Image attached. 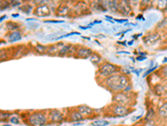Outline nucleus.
I'll return each instance as SVG.
<instances>
[{
	"label": "nucleus",
	"instance_id": "29",
	"mask_svg": "<svg viewBox=\"0 0 167 126\" xmlns=\"http://www.w3.org/2000/svg\"><path fill=\"white\" fill-rule=\"evenodd\" d=\"M161 73L162 76L165 77V78H167V66H165L163 67L161 69Z\"/></svg>",
	"mask_w": 167,
	"mask_h": 126
},
{
	"label": "nucleus",
	"instance_id": "35",
	"mask_svg": "<svg viewBox=\"0 0 167 126\" xmlns=\"http://www.w3.org/2000/svg\"><path fill=\"white\" fill-rule=\"evenodd\" d=\"M121 53H124V54H130L129 51H119L118 54H121Z\"/></svg>",
	"mask_w": 167,
	"mask_h": 126
},
{
	"label": "nucleus",
	"instance_id": "13",
	"mask_svg": "<svg viewBox=\"0 0 167 126\" xmlns=\"http://www.w3.org/2000/svg\"><path fill=\"white\" fill-rule=\"evenodd\" d=\"M143 42L146 45H153L156 42L161 40V35H159L158 33H155V34H148L145 36L143 37Z\"/></svg>",
	"mask_w": 167,
	"mask_h": 126
},
{
	"label": "nucleus",
	"instance_id": "5",
	"mask_svg": "<svg viewBox=\"0 0 167 126\" xmlns=\"http://www.w3.org/2000/svg\"><path fill=\"white\" fill-rule=\"evenodd\" d=\"M136 96L133 95V93H124V92H120L117 93L113 94L112 97V103H120L122 105L127 106L132 108V106L136 104Z\"/></svg>",
	"mask_w": 167,
	"mask_h": 126
},
{
	"label": "nucleus",
	"instance_id": "12",
	"mask_svg": "<svg viewBox=\"0 0 167 126\" xmlns=\"http://www.w3.org/2000/svg\"><path fill=\"white\" fill-rule=\"evenodd\" d=\"M118 12L124 15H130L131 13V7L130 2L128 1H121L119 2Z\"/></svg>",
	"mask_w": 167,
	"mask_h": 126
},
{
	"label": "nucleus",
	"instance_id": "39",
	"mask_svg": "<svg viewBox=\"0 0 167 126\" xmlns=\"http://www.w3.org/2000/svg\"><path fill=\"white\" fill-rule=\"evenodd\" d=\"M141 18H142V15H140L138 17H136V20H141Z\"/></svg>",
	"mask_w": 167,
	"mask_h": 126
},
{
	"label": "nucleus",
	"instance_id": "20",
	"mask_svg": "<svg viewBox=\"0 0 167 126\" xmlns=\"http://www.w3.org/2000/svg\"><path fill=\"white\" fill-rule=\"evenodd\" d=\"M14 115V113L13 112L9 111H1V114H0V120L2 123L3 122H9V119L10 118Z\"/></svg>",
	"mask_w": 167,
	"mask_h": 126
},
{
	"label": "nucleus",
	"instance_id": "34",
	"mask_svg": "<svg viewBox=\"0 0 167 126\" xmlns=\"http://www.w3.org/2000/svg\"><path fill=\"white\" fill-rule=\"evenodd\" d=\"M142 71H143L142 69H134V70H132V72H135V73H136L137 76H139V75H140V73H141Z\"/></svg>",
	"mask_w": 167,
	"mask_h": 126
},
{
	"label": "nucleus",
	"instance_id": "2",
	"mask_svg": "<svg viewBox=\"0 0 167 126\" xmlns=\"http://www.w3.org/2000/svg\"><path fill=\"white\" fill-rule=\"evenodd\" d=\"M48 110H32L23 112L20 118L28 126H43L48 124Z\"/></svg>",
	"mask_w": 167,
	"mask_h": 126
},
{
	"label": "nucleus",
	"instance_id": "36",
	"mask_svg": "<svg viewBox=\"0 0 167 126\" xmlns=\"http://www.w3.org/2000/svg\"><path fill=\"white\" fill-rule=\"evenodd\" d=\"M18 16H19V15H18V14H13V15H12V17H14V18L18 17Z\"/></svg>",
	"mask_w": 167,
	"mask_h": 126
},
{
	"label": "nucleus",
	"instance_id": "27",
	"mask_svg": "<svg viewBox=\"0 0 167 126\" xmlns=\"http://www.w3.org/2000/svg\"><path fill=\"white\" fill-rule=\"evenodd\" d=\"M80 35V33L77 32V31H73V32L68 33V34H66V35H61V36H59V37H57V38L55 39V40H57V41H59V40H60V39L66 38V37H69V36H71V35Z\"/></svg>",
	"mask_w": 167,
	"mask_h": 126
},
{
	"label": "nucleus",
	"instance_id": "31",
	"mask_svg": "<svg viewBox=\"0 0 167 126\" xmlns=\"http://www.w3.org/2000/svg\"><path fill=\"white\" fill-rule=\"evenodd\" d=\"M131 90H132V85H131V84H129V85L127 86L126 88H124V91L123 92H124V93H130V92H131Z\"/></svg>",
	"mask_w": 167,
	"mask_h": 126
},
{
	"label": "nucleus",
	"instance_id": "9",
	"mask_svg": "<svg viewBox=\"0 0 167 126\" xmlns=\"http://www.w3.org/2000/svg\"><path fill=\"white\" fill-rule=\"evenodd\" d=\"M94 51L92 49L83 46H78L73 57L75 59H88L91 57Z\"/></svg>",
	"mask_w": 167,
	"mask_h": 126
},
{
	"label": "nucleus",
	"instance_id": "17",
	"mask_svg": "<svg viewBox=\"0 0 167 126\" xmlns=\"http://www.w3.org/2000/svg\"><path fill=\"white\" fill-rule=\"evenodd\" d=\"M158 116L161 119H167V102L164 103L158 109Z\"/></svg>",
	"mask_w": 167,
	"mask_h": 126
},
{
	"label": "nucleus",
	"instance_id": "28",
	"mask_svg": "<svg viewBox=\"0 0 167 126\" xmlns=\"http://www.w3.org/2000/svg\"><path fill=\"white\" fill-rule=\"evenodd\" d=\"M157 68H158V64L156 65V66H155L154 67L150 68V69H148V70H147L146 72H145L144 75H143V77H145V76H148V75H150V73H152L153 72H154V71H156V69H157Z\"/></svg>",
	"mask_w": 167,
	"mask_h": 126
},
{
	"label": "nucleus",
	"instance_id": "32",
	"mask_svg": "<svg viewBox=\"0 0 167 126\" xmlns=\"http://www.w3.org/2000/svg\"><path fill=\"white\" fill-rule=\"evenodd\" d=\"M146 59H147L146 56H136V61H138V62H142V61H145V60H146Z\"/></svg>",
	"mask_w": 167,
	"mask_h": 126
},
{
	"label": "nucleus",
	"instance_id": "11",
	"mask_svg": "<svg viewBox=\"0 0 167 126\" xmlns=\"http://www.w3.org/2000/svg\"><path fill=\"white\" fill-rule=\"evenodd\" d=\"M63 46V42H57L55 44H51L48 46V50L46 55L51 56H58L60 48Z\"/></svg>",
	"mask_w": 167,
	"mask_h": 126
},
{
	"label": "nucleus",
	"instance_id": "16",
	"mask_svg": "<svg viewBox=\"0 0 167 126\" xmlns=\"http://www.w3.org/2000/svg\"><path fill=\"white\" fill-rule=\"evenodd\" d=\"M5 26L9 29V32H11V31H15V30H19L21 24L18 22H14V21H7Z\"/></svg>",
	"mask_w": 167,
	"mask_h": 126
},
{
	"label": "nucleus",
	"instance_id": "10",
	"mask_svg": "<svg viewBox=\"0 0 167 126\" xmlns=\"http://www.w3.org/2000/svg\"><path fill=\"white\" fill-rule=\"evenodd\" d=\"M33 14L39 18L48 17L51 15V10L47 4H43V5L36 6L35 8H34Z\"/></svg>",
	"mask_w": 167,
	"mask_h": 126
},
{
	"label": "nucleus",
	"instance_id": "37",
	"mask_svg": "<svg viewBox=\"0 0 167 126\" xmlns=\"http://www.w3.org/2000/svg\"><path fill=\"white\" fill-rule=\"evenodd\" d=\"M6 17H7L6 15H3V16H2V17H1V19H0V20H1V22H2V21H3V20H4V19H5Z\"/></svg>",
	"mask_w": 167,
	"mask_h": 126
},
{
	"label": "nucleus",
	"instance_id": "14",
	"mask_svg": "<svg viewBox=\"0 0 167 126\" xmlns=\"http://www.w3.org/2000/svg\"><path fill=\"white\" fill-rule=\"evenodd\" d=\"M7 38L8 41L10 43H14V42H17L22 40V32L20 30H15V31H11L9 32L7 35Z\"/></svg>",
	"mask_w": 167,
	"mask_h": 126
},
{
	"label": "nucleus",
	"instance_id": "4",
	"mask_svg": "<svg viewBox=\"0 0 167 126\" xmlns=\"http://www.w3.org/2000/svg\"><path fill=\"white\" fill-rule=\"evenodd\" d=\"M121 69L122 68L120 66H117L114 63L109 62H103L98 66V71H97L98 75L97 76L100 77L101 80H103L106 77L112 76L114 74L121 72Z\"/></svg>",
	"mask_w": 167,
	"mask_h": 126
},
{
	"label": "nucleus",
	"instance_id": "30",
	"mask_svg": "<svg viewBox=\"0 0 167 126\" xmlns=\"http://www.w3.org/2000/svg\"><path fill=\"white\" fill-rule=\"evenodd\" d=\"M45 23H54V24H59L63 23V20H44Z\"/></svg>",
	"mask_w": 167,
	"mask_h": 126
},
{
	"label": "nucleus",
	"instance_id": "6",
	"mask_svg": "<svg viewBox=\"0 0 167 126\" xmlns=\"http://www.w3.org/2000/svg\"><path fill=\"white\" fill-rule=\"evenodd\" d=\"M48 124H61L64 121L65 114L58 109H48Z\"/></svg>",
	"mask_w": 167,
	"mask_h": 126
},
{
	"label": "nucleus",
	"instance_id": "7",
	"mask_svg": "<svg viewBox=\"0 0 167 126\" xmlns=\"http://www.w3.org/2000/svg\"><path fill=\"white\" fill-rule=\"evenodd\" d=\"M85 119L82 116L80 113L75 108H69L65 112V119L64 121L67 123H73V122H80L84 121Z\"/></svg>",
	"mask_w": 167,
	"mask_h": 126
},
{
	"label": "nucleus",
	"instance_id": "1",
	"mask_svg": "<svg viewBox=\"0 0 167 126\" xmlns=\"http://www.w3.org/2000/svg\"><path fill=\"white\" fill-rule=\"evenodd\" d=\"M130 83V78L129 75L119 72L114 74L112 76L106 77L104 79L99 82V84L101 87L106 88L113 94L117 93L120 92H123L124 89Z\"/></svg>",
	"mask_w": 167,
	"mask_h": 126
},
{
	"label": "nucleus",
	"instance_id": "42",
	"mask_svg": "<svg viewBox=\"0 0 167 126\" xmlns=\"http://www.w3.org/2000/svg\"><path fill=\"white\" fill-rule=\"evenodd\" d=\"M3 126H11L10 124H3Z\"/></svg>",
	"mask_w": 167,
	"mask_h": 126
},
{
	"label": "nucleus",
	"instance_id": "8",
	"mask_svg": "<svg viewBox=\"0 0 167 126\" xmlns=\"http://www.w3.org/2000/svg\"><path fill=\"white\" fill-rule=\"evenodd\" d=\"M76 109L85 119H94L98 115L95 114V110L91 107L85 104H81L76 107Z\"/></svg>",
	"mask_w": 167,
	"mask_h": 126
},
{
	"label": "nucleus",
	"instance_id": "41",
	"mask_svg": "<svg viewBox=\"0 0 167 126\" xmlns=\"http://www.w3.org/2000/svg\"><path fill=\"white\" fill-rule=\"evenodd\" d=\"M83 39H86V40H90V38H89V37H84V36H83Z\"/></svg>",
	"mask_w": 167,
	"mask_h": 126
},
{
	"label": "nucleus",
	"instance_id": "26",
	"mask_svg": "<svg viewBox=\"0 0 167 126\" xmlns=\"http://www.w3.org/2000/svg\"><path fill=\"white\" fill-rule=\"evenodd\" d=\"M156 5L160 9H165V8H167V1H162V0L158 1L156 3Z\"/></svg>",
	"mask_w": 167,
	"mask_h": 126
},
{
	"label": "nucleus",
	"instance_id": "24",
	"mask_svg": "<svg viewBox=\"0 0 167 126\" xmlns=\"http://www.w3.org/2000/svg\"><path fill=\"white\" fill-rule=\"evenodd\" d=\"M155 115H156L155 110L150 108V109H149V110H148V112H147V114H146V115H145V122H147V121L152 120L153 118L155 117Z\"/></svg>",
	"mask_w": 167,
	"mask_h": 126
},
{
	"label": "nucleus",
	"instance_id": "18",
	"mask_svg": "<svg viewBox=\"0 0 167 126\" xmlns=\"http://www.w3.org/2000/svg\"><path fill=\"white\" fill-rule=\"evenodd\" d=\"M34 50H35V53H37L39 55H44V54H46L47 50H48V46H43L42 44L37 43L34 47Z\"/></svg>",
	"mask_w": 167,
	"mask_h": 126
},
{
	"label": "nucleus",
	"instance_id": "22",
	"mask_svg": "<svg viewBox=\"0 0 167 126\" xmlns=\"http://www.w3.org/2000/svg\"><path fill=\"white\" fill-rule=\"evenodd\" d=\"M1 62H5L7 60L10 59V52H9V48L8 49H2L1 50Z\"/></svg>",
	"mask_w": 167,
	"mask_h": 126
},
{
	"label": "nucleus",
	"instance_id": "21",
	"mask_svg": "<svg viewBox=\"0 0 167 126\" xmlns=\"http://www.w3.org/2000/svg\"><path fill=\"white\" fill-rule=\"evenodd\" d=\"M90 62H92L94 65H97V66H99L100 64H101L102 63V57H101V56L99 54V53L97 52H95L94 51V53L92 54V56H91V57H90Z\"/></svg>",
	"mask_w": 167,
	"mask_h": 126
},
{
	"label": "nucleus",
	"instance_id": "33",
	"mask_svg": "<svg viewBox=\"0 0 167 126\" xmlns=\"http://www.w3.org/2000/svg\"><path fill=\"white\" fill-rule=\"evenodd\" d=\"M114 20L116 21V22H118V23H124V22H126V21H128V20L127 19H114Z\"/></svg>",
	"mask_w": 167,
	"mask_h": 126
},
{
	"label": "nucleus",
	"instance_id": "25",
	"mask_svg": "<svg viewBox=\"0 0 167 126\" xmlns=\"http://www.w3.org/2000/svg\"><path fill=\"white\" fill-rule=\"evenodd\" d=\"M9 123L12 124H21V120L19 117H17L16 115H13L11 118H10V119H9Z\"/></svg>",
	"mask_w": 167,
	"mask_h": 126
},
{
	"label": "nucleus",
	"instance_id": "15",
	"mask_svg": "<svg viewBox=\"0 0 167 126\" xmlns=\"http://www.w3.org/2000/svg\"><path fill=\"white\" fill-rule=\"evenodd\" d=\"M73 45L72 44H63V46L60 48L59 50V55L58 56L59 57H65V56H68L69 57V53H70V50L72 49Z\"/></svg>",
	"mask_w": 167,
	"mask_h": 126
},
{
	"label": "nucleus",
	"instance_id": "38",
	"mask_svg": "<svg viewBox=\"0 0 167 126\" xmlns=\"http://www.w3.org/2000/svg\"><path fill=\"white\" fill-rule=\"evenodd\" d=\"M133 43H134V41H129V42H128V45H130V46H132L133 45Z\"/></svg>",
	"mask_w": 167,
	"mask_h": 126
},
{
	"label": "nucleus",
	"instance_id": "19",
	"mask_svg": "<svg viewBox=\"0 0 167 126\" xmlns=\"http://www.w3.org/2000/svg\"><path fill=\"white\" fill-rule=\"evenodd\" d=\"M69 12V7L65 4H62L58 7L57 10H56V16H65L68 15Z\"/></svg>",
	"mask_w": 167,
	"mask_h": 126
},
{
	"label": "nucleus",
	"instance_id": "40",
	"mask_svg": "<svg viewBox=\"0 0 167 126\" xmlns=\"http://www.w3.org/2000/svg\"><path fill=\"white\" fill-rule=\"evenodd\" d=\"M119 44H121V45H124V46H125V42H118Z\"/></svg>",
	"mask_w": 167,
	"mask_h": 126
},
{
	"label": "nucleus",
	"instance_id": "23",
	"mask_svg": "<svg viewBox=\"0 0 167 126\" xmlns=\"http://www.w3.org/2000/svg\"><path fill=\"white\" fill-rule=\"evenodd\" d=\"M110 123L105 119H97L91 123V126H109Z\"/></svg>",
	"mask_w": 167,
	"mask_h": 126
},
{
	"label": "nucleus",
	"instance_id": "3",
	"mask_svg": "<svg viewBox=\"0 0 167 126\" xmlns=\"http://www.w3.org/2000/svg\"><path fill=\"white\" fill-rule=\"evenodd\" d=\"M136 109L122 105L120 103H112L108 105L104 109V116L115 118H123L132 114Z\"/></svg>",
	"mask_w": 167,
	"mask_h": 126
}]
</instances>
